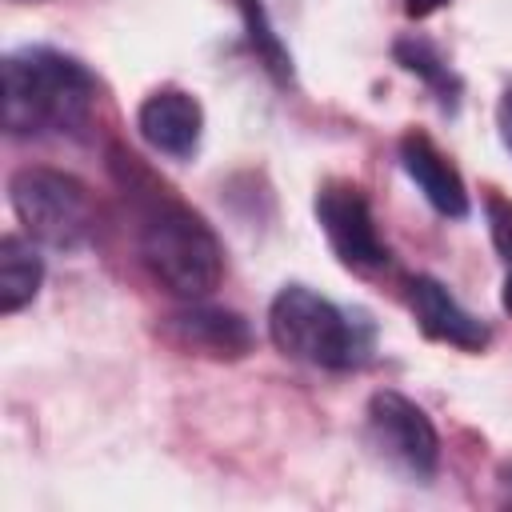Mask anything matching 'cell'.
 Listing matches in <instances>:
<instances>
[{"instance_id": "obj_16", "label": "cell", "mask_w": 512, "mask_h": 512, "mask_svg": "<svg viewBox=\"0 0 512 512\" xmlns=\"http://www.w3.org/2000/svg\"><path fill=\"white\" fill-rule=\"evenodd\" d=\"M452 0H400V8L412 16V20H424V16H432V12H440V8H448Z\"/></svg>"}, {"instance_id": "obj_13", "label": "cell", "mask_w": 512, "mask_h": 512, "mask_svg": "<svg viewBox=\"0 0 512 512\" xmlns=\"http://www.w3.org/2000/svg\"><path fill=\"white\" fill-rule=\"evenodd\" d=\"M232 8L240 12V24H244V36H248V48L256 52L260 68L276 80V84H292L296 80V64H292V52L288 44L280 40L264 0H232Z\"/></svg>"}, {"instance_id": "obj_4", "label": "cell", "mask_w": 512, "mask_h": 512, "mask_svg": "<svg viewBox=\"0 0 512 512\" xmlns=\"http://www.w3.org/2000/svg\"><path fill=\"white\" fill-rule=\"evenodd\" d=\"M8 204L24 236L56 252H76L96 232L92 188L80 176L60 168H44V164L16 168L8 176Z\"/></svg>"}, {"instance_id": "obj_6", "label": "cell", "mask_w": 512, "mask_h": 512, "mask_svg": "<svg viewBox=\"0 0 512 512\" xmlns=\"http://www.w3.org/2000/svg\"><path fill=\"white\" fill-rule=\"evenodd\" d=\"M364 416H368L372 448L392 468H400L404 476H412L420 484H428L436 476V468H440V432L416 400H408L396 388H380V392L368 396Z\"/></svg>"}, {"instance_id": "obj_17", "label": "cell", "mask_w": 512, "mask_h": 512, "mask_svg": "<svg viewBox=\"0 0 512 512\" xmlns=\"http://www.w3.org/2000/svg\"><path fill=\"white\" fill-rule=\"evenodd\" d=\"M496 484H500V492H504V500L512 504V460H504V464L496 468Z\"/></svg>"}, {"instance_id": "obj_10", "label": "cell", "mask_w": 512, "mask_h": 512, "mask_svg": "<svg viewBox=\"0 0 512 512\" xmlns=\"http://www.w3.org/2000/svg\"><path fill=\"white\" fill-rule=\"evenodd\" d=\"M400 168L408 172V180L420 188V196L428 200V208L444 220H464L468 216V188L460 168L444 156V148L424 132V128H408L396 144Z\"/></svg>"}, {"instance_id": "obj_15", "label": "cell", "mask_w": 512, "mask_h": 512, "mask_svg": "<svg viewBox=\"0 0 512 512\" xmlns=\"http://www.w3.org/2000/svg\"><path fill=\"white\" fill-rule=\"evenodd\" d=\"M496 132H500V144L512 152V84H504L496 100Z\"/></svg>"}, {"instance_id": "obj_2", "label": "cell", "mask_w": 512, "mask_h": 512, "mask_svg": "<svg viewBox=\"0 0 512 512\" xmlns=\"http://www.w3.org/2000/svg\"><path fill=\"white\" fill-rule=\"evenodd\" d=\"M100 104V80L84 60L24 44L4 56V128L8 136H88Z\"/></svg>"}, {"instance_id": "obj_9", "label": "cell", "mask_w": 512, "mask_h": 512, "mask_svg": "<svg viewBox=\"0 0 512 512\" xmlns=\"http://www.w3.org/2000/svg\"><path fill=\"white\" fill-rule=\"evenodd\" d=\"M408 308H412L420 332L436 344H448V348H460V352H484L492 344L488 320L468 312L448 292V284H440L436 276H424V272L408 276Z\"/></svg>"}, {"instance_id": "obj_8", "label": "cell", "mask_w": 512, "mask_h": 512, "mask_svg": "<svg viewBox=\"0 0 512 512\" xmlns=\"http://www.w3.org/2000/svg\"><path fill=\"white\" fill-rule=\"evenodd\" d=\"M136 132L152 152L168 160H192L204 136V108L176 84L152 88L136 108Z\"/></svg>"}, {"instance_id": "obj_11", "label": "cell", "mask_w": 512, "mask_h": 512, "mask_svg": "<svg viewBox=\"0 0 512 512\" xmlns=\"http://www.w3.org/2000/svg\"><path fill=\"white\" fill-rule=\"evenodd\" d=\"M392 60H396L408 76H416V80L436 96V104H440L448 116L460 108L464 80H460V72L448 64V56H444L428 36H420V32L396 36V40H392Z\"/></svg>"}, {"instance_id": "obj_7", "label": "cell", "mask_w": 512, "mask_h": 512, "mask_svg": "<svg viewBox=\"0 0 512 512\" xmlns=\"http://www.w3.org/2000/svg\"><path fill=\"white\" fill-rule=\"evenodd\" d=\"M160 336L168 344H176L180 352H196V356H212V360H244L252 352V328L240 312L216 308V304H196V300L168 312L160 320Z\"/></svg>"}, {"instance_id": "obj_18", "label": "cell", "mask_w": 512, "mask_h": 512, "mask_svg": "<svg viewBox=\"0 0 512 512\" xmlns=\"http://www.w3.org/2000/svg\"><path fill=\"white\" fill-rule=\"evenodd\" d=\"M16 4H36V0H16Z\"/></svg>"}, {"instance_id": "obj_5", "label": "cell", "mask_w": 512, "mask_h": 512, "mask_svg": "<svg viewBox=\"0 0 512 512\" xmlns=\"http://www.w3.org/2000/svg\"><path fill=\"white\" fill-rule=\"evenodd\" d=\"M312 212H316V224H320L332 256L348 272L376 276V272H384L392 264V252H388V244L376 232V216H372V204H368L360 184H352V180H324L316 188Z\"/></svg>"}, {"instance_id": "obj_3", "label": "cell", "mask_w": 512, "mask_h": 512, "mask_svg": "<svg viewBox=\"0 0 512 512\" xmlns=\"http://www.w3.org/2000/svg\"><path fill=\"white\" fill-rule=\"evenodd\" d=\"M268 340L280 356L328 368V372H352L364 368L376 352V328L364 312H348L320 296L308 284H284L268 304Z\"/></svg>"}, {"instance_id": "obj_12", "label": "cell", "mask_w": 512, "mask_h": 512, "mask_svg": "<svg viewBox=\"0 0 512 512\" xmlns=\"http://www.w3.org/2000/svg\"><path fill=\"white\" fill-rule=\"evenodd\" d=\"M44 284V256L36 252V240H24L16 232L0 236V312L16 316L36 300Z\"/></svg>"}, {"instance_id": "obj_14", "label": "cell", "mask_w": 512, "mask_h": 512, "mask_svg": "<svg viewBox=\"0 0 512 512\" xmlns=\"http://www.w3.org/2000/svg\"><path fill=\"white\" fill-rule=\"evenodd\" d=\"M484 220H488V236H492V248L500 256V268H504L500 308L512 316V200L500 192H488L484 196Z\"/></svg>"}, {"instance_id": "obj_1", "label": "cell", "mask_w": 512, "mask_h": 512, "mask_svg": "<svg viewBox=\"0 0 512 512\" xmlns=\"http://www.w3.org/2000/svg\"><path fill=\"white\" fill-rule=\"evenodd\" d=\"M108 172L128 200L136 256L148 276L180 300L208 296L224 280V244L212 224L120 144L108 148Z\"/></svg>"}]
</instances>
